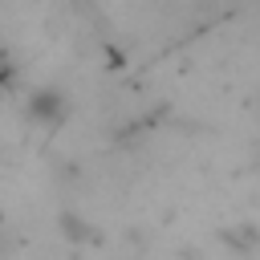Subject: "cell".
<instances>
[{"instance_id":"1","label":"cell","mask_w":260,"mask_h":260,"mask_svg":"<svg viewBox=\"0 0 260 260\" xmlns=\"http://www.w3.org/2000/svg\"><path fill=\"white\" fill-rule=\"evenodd\" d=\"M65 114H69V98H65L57 85H41V89L28 93V118H32V122L57 126V122H65Z\"/></svg>"}]
</instances>
